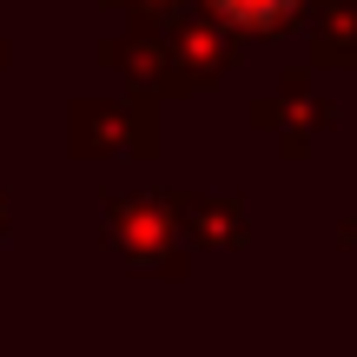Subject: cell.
<instances>
[{"instance_id": "6da1fadb", "label": "cell", "mask_w": 357, "mask_h": 357, "mask_svg": "<svg viewBox=\"0 0 357 357\" xmlns=\"http://www.w3.org/2000/svg\"><path fill=\"white\" fill-rule=\"evenodd\" d=\"M218 7H225L231 20H278L291 0H218Z\"/></svg>"}]
</instances>
